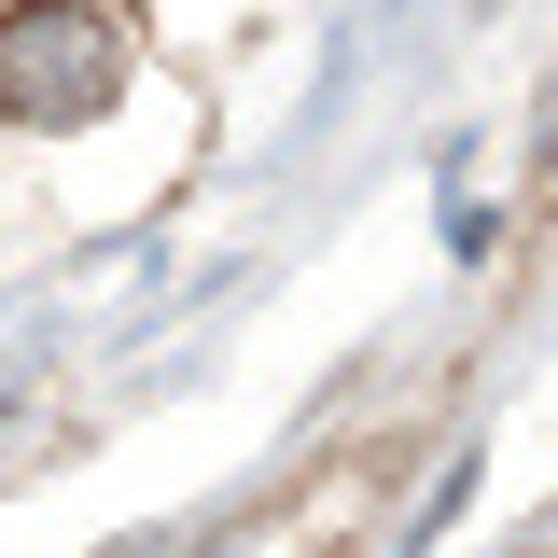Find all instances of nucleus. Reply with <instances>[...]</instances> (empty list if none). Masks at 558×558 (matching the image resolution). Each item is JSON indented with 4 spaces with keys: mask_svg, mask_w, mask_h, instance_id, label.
<instances>
[{
    "mask_svg": "<svg viewBox=\"0 0 558 558\" xmlns=\"http://www.w3.org/2000/svg\"><path fill=\"white\" fill-rule=\"evenodd\" d=\"M126 14L112 0H0V112L14 126H98L126 98Z\"/></svg>",
    "mask_w": 558,
    "mask_h": 558,
    "instance_id": "obj_1",
    "label": "nucleus"
}]
</instances>
